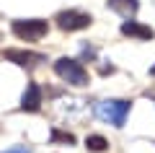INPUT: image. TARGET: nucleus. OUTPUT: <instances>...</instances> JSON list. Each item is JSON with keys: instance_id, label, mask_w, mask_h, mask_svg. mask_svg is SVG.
I'll list each match as a JSON object with an SVG mask.
<instances>
[{"instance_id": "obj_1", "label": "nucleus", "mask_w": 155, "mask_h": 153, "mask_svg": "<svg viewBox=\"0 0 155 153\" xmlns=\"http://www.w3.org/2000/svg\"><path fill=\"white\" fill-rule=\"evenodd\" d=\"M129 106H132V101L109 99V101H101V104L96 106V112H98L101 120L111 122L114 127H124V120H127V114H129Z\"/></svg>"}, {"instance_id": "obj_2", "label": "nucleus", "mask_w": 155, "mask_h": 153, "mask_svg": "<svg viewBox=\"0 0 155 153\" xmlns=\"http://www.w3.org/2000/svg\"><path fill=\"white\" fill-rule=\"evenodd\" d=\"M54 73L70 86H85L88 83V70L78 60H70V57H60L54 62Z\"/></svg>"}, {"instance_id": "obj_3", "label": "nucleus", "mask_w": 155, "mask_h": 153, "mask_svg": "<svg viewBox=\"0 0 155 153\" xmlns=\"http://www.w3.org/2000/svg\"><path fill=\"white\" fill-rule=\"evenodd\" d=\"M47 21H41V18H18V21L11 23V31L16 34L18 39H23V42H36V39H41L47 34Z\"/></svg>"}, {"instance_id": "obj_4", "label": "nucleus", "mask_w": 155, "mask_h": 153, "mask_svg": "<svg viewBox=\"0 0 155 153\" xmlns=\"http://www.w3.org/2000/svg\"><path fill=\"white\" fill-rule=\"evenodd\" d=\"M54 21L62 31H80V29L91 26V16L88 13H80V11H62V13H57Z\"/></svg>"}, {"instance_id": "obj_5", "label": "nucleus", "mask_w": 155, "mask_h": 153, "mask_svg": "<svg viewBox=\"0 0 155 153\" xmlns=\"http://www.w3.org/2000/svg\"><path fill=\"white\" fill-rule=\"evenodd\" d=\"M3 57H5L8 62L21 65V68H34V65H39V62H44V55H41V52H26V49H5Z\"/></svg>"}, {"instance_id": "obj_6", "label": "nucleus", "mask_w": 155, "mask_h": 153, "mask_svg": "<svg viewBox=\"0 0 155 153\" xmlns=\"http://www.w3.org/2000/svg\"><path fill=\"white\" fill-rule=\"evenodd\" d=\"M39 106H41V88L36 83H28L23 96H21V109L23 112H39Z\"/></svg>"}, {"instance_id": "obj_7", "label": "nucleus", "mask_w": 155, "mask_h": 153, "mask_svg": "<svg viewBox=\"0 0 155 153\" xmlns=\"http://www.w3.org/2000/svg\"><path fill=\"white\" fill-rule=\"evenodd\" d=\"M106 5H109L114 13H119V16L132 18L134 13L140 11V0H106Z\"/></svg>"}, {"instance_id": "obj_8", "label": "nucleus", "mask_w": 155, "mask_h": 153, "mask_svg": "<svg viewBox=\"0 0 155 153\" xmlns=\"http://www.w3.org/2000/svg\"><path fill=\"white\" fill-rule=\"evenodd\" d=\"M122 34L124 37H132V39H153V29L150 26H142V23L129 21V18L122 23Z\"/></svg>"}, {"instance_id": "obj_9", "label": "nucleus", "mask_w": 155, "mask_h": 153, "mask_svg": "<svg viewBox=\"0 0 155 153\" xmlns=\"http://www.w3.org/2000/svg\"><path fill=\"white\" fill-rule=\"evenodd\" d=\"M85 148H88V151H93V153H101V151H106V148H109V140H106V137H101V135H88V137H85Z\"/></svg>"}, {"instance_id": "obj_10", "label": "nucleus", "mask_w": 155, "mask_h": 153, "mask_svg": "<svg viewBox=\"0 0 155 153\" xmlns=\"http://www.w3.org/2000/svg\"><path fill=\"white\" fill-rule=\"evenodd\" d=\"M52 140H62V143H75V137L70 132H60V130H52Z\"/></svg>"}, {"instance_id": "obj_11", "label": "nucleus", "mask_w": 155, "mask_h": 153, "mask_svg": "<svg viewBox=\"0 0 155 153\" xmlns=\"http://www.w3.org/2000/svg\"><path fill=\"white\" fill-rule=\"evenodd\" d=\"M5 153H31V151H28L26 145H21V148H11V151H5Z\"/></svg>"}, {"instance_id": "obj_12", "label": "nucleus", "mask_w": 155, "mask_h": 153, "mask_svg": "<svg viewBox=\"0 0 155 153\" xmlns=\"http://www.w3.org/2000/svg\"><path fill=\"white\" fill-rule=\"evenodd\" d=\"M150 75H153V78H155V65H153V68H150Z\"/></svg>"}]
</instances>
